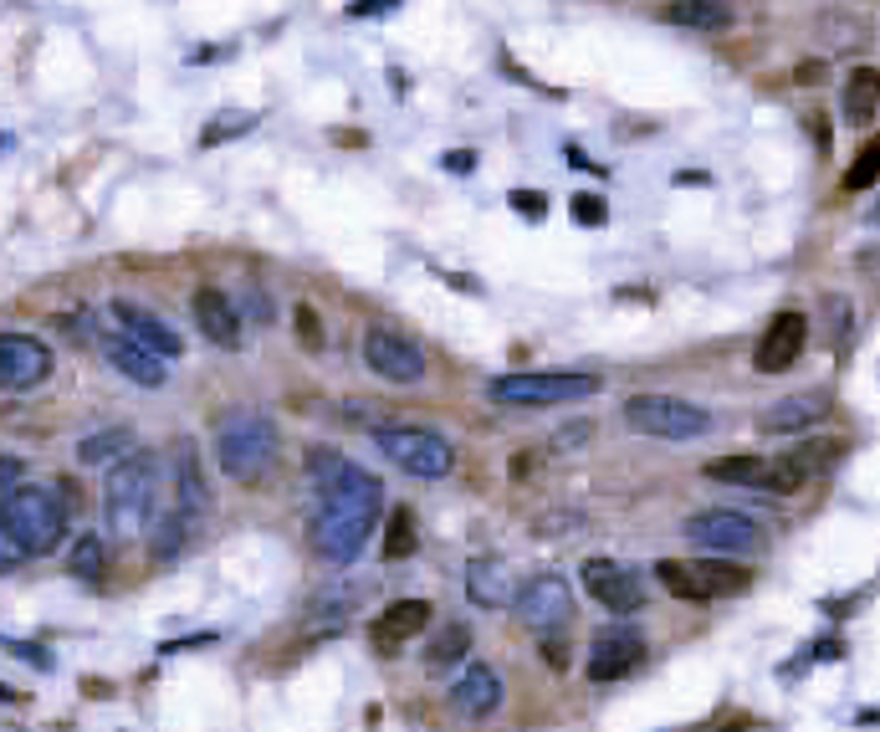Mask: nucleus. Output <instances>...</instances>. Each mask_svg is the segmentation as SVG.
<instances>
[{"label": "nucleus", "instance_id": "obj_14", "mask_svg": "<svg viewBox=\"0 0 880 732\" xmlns=\"http://www.w3.org/2000/svg\"><path fill=\"white\" fill-rule=\"evenodd\" d=\"M645 661V636L635 626H604L600 636H594V645H589V681H620L630 677L635 665Z\"/></svg>", "mask_w": 880, "mask_h": 732}, {"label": "nucleus", "instance_id": "obj_16", "mask_svg": "<svg viewBox=\"0 0 880 732\" xmlns=\"http://www.w3.org/2000/svg\"><path fill=\"white\" fill-rule=\"evenodd\" d=\"M103 359L113 364V369L123 374V379H134L139 389H164V379H170V369H164V354H154V348H144L139 338H129V333H103Z\"/></svg>", "mask_w": 880, "mask_h": 732}, {"label": "nucleus", "instance_id": "obj_3", "mask_svg": "<svg viewBox=\"0 0 880 732\" xmlns=\"http://www.w3.org/2000/svg\"><path fill=\"white\" fill-rule=\"evenodd\" d=\"M282 456V430L272 415L262 410H231L221 426H215V461L231 481L241 487H256V481L272 477V466Z\"/></svg>", "mask_w": 880, "mask_h": 732}, {"label": "nucleus", "instance_id": "obj_15", "mask_svg": "<svg viewBox=\"0 0 880 732\" xmlns=\"http://www.w3.org/2000/svg\"><path fill=\"white\" fill-rule=\"evenodd\" d=\"M584 589L600 599L610 614L645 610V579L635 569H625V563H614V559H589L584 563Z\"/></svg>", "mask_w": 880, "mask_h": 732}, {"label": "nucleus", "instance_id": "obj_6", "mask_svg": "<svg viewBox=\"0 0 880 732\" xmlns=\"http://www.w3.org/2000/svg\"><path fill=\"white\" fill-rule=\"evenodd\" d=\"M374 446L400 471L426 477V481L451 477V466H456V446L430 426H374Z\"/></svg>", "mask_w": 880, "mask_h": 732}, {"label": "nucleus", "instance_id": "obj_1", "mask_svg": "<svg viewBox=\"0 0 880 732\" xmlns=\"http://www.w3.org/2000/svg\"><path fill=\"white\" fill-rule=\"evenodd\" d=\"M379 512H385V481L364 471V466L344 461L334 477L323 481V512L313 522V548L344 569V563H354L364 553Z\"/></svg>", "mask_w": 880, "mask_h": 732}, {"label": "nucleus", "instance_id": "obj_30", "mask_svg": "<svg viewBox=\"0 0 880 732\" xmlns=\"http://www.w3.org/2000/svg\"><path fill=\"white\" fill-rule=\"evenodd\" d=\"M68 569H72V579H103V569H108V548H103V538H98V532H82L78 543H72Z\"/></svg>", "mask_w": 880, "mask_h": 732}, {"label": "nucleus", "instance_id": "obj_38", "mask_svg": "<svg viewBox=\"0 0 880 732\" xmlns=\"http://www.w3.org/2000/svg\"><path fill=\"white\" fill-rule=\"evenodd\" d=\"M405 0H348V16H389Z\"/></svg>", "mask_w": 880, "mask_h": 732}, {"label": "nucleus", "instance_id": "obj_5", "mask_svg": "<svg viewBox=\"0 0 880 732\" xmlns=\"http://www.w3.org/2000/svg\"><path fill=\"white\" fill-rule=\"evenodd\" d=\"M487 395L497 405H518V410H543V405H579V399L600 395V379L579 369H522V374H497Z\"/></svg>", "mask_w": 880, "mask_h": 732}, {"label": "nucleus", "instance_id": "obj_36", "mask_svg": "<svg viewBox=\"0 0 880 732\" xmlns=\"http://www.w3.org/2000/svg\"><path fill=\"white\" fill-rule=\"evenodd\" d=\"M27 481V466H21V456H0V502L16 492Z\"/></svg>", "mask_w": 880, "mask_h": 732}, {"label": "nucleus", "instance_id": "obj_41", "mask_svg": "<svg viewBox=\"0 0 880 732\" xmlns=\"http://www.w3.org/2000/svg\"><path fill=\"white\" fill-rule=\"evenodd\" d=\"M0 702H21V697H16L11 687H0Z\"/></svg>", "mask_w": 880, "mask_h": 732}, {"label": "nucleus", "instance_id": "obj_25", "mask_svg": "<svg viewBox=\"0 0 880 732\" xmlns=\"http://www.w3.org/2000/svg\"><path fill=\"white\" fill-rule=\"evenodd\" d=\"M666 21L686 31H727L733 27V6L727 0H671Z\"/></svg>", "mask_w": 880, "mask_h": 732}, {"label": "nucleus", "instance_id": "obj_8", "mask_svg": "<svg viewBox=\"0 0 880 732\" xmlns=\"http://www.w3.org/2000/svg\"><path fill=\"white\" fill-rule=\"evenodd\" d=\"M655 579L671 589L676 599H727V594H743L753 584V573L737 569V563H722V553H712L707 563H681V559H661L655 563Z\"/></svg>", "mask_w": 880, "mask_h": 732}, {"label": "nucleus", "instance_id": "obj_21", "mask_svg": "<svg viewBox=\"0 0 880 732\" xmlns=\"http://www.w3.org/2000/svg\"><path fill=\"white\" fill-rule=\"evenodd\" d=\"M190 313H195V328H201L215 348H241V313L231 307V297L221 293V287H201L195 303H190Z\"/></svg>", "mask_w": 880, "mask_h": 732}, {"label": "nucleus", "instance_id": "obj_4", "mask_svg": "<svg viewBox=\"0 0 880 732\" xmlns=\"http://www.w3.org/2000/svg\"><path fill=\"white\" fill-rule=\"evenodd\" d=\"M160 507V461L149 451H129L113 461L103 481V518L113 538H139Z\"/></svg>", "mask_w": 880, "mask_h": 732}, {"label": "nucleus", "instance_id": "obj_18", "mask_svg": "<svg viewBox=\"0 0 880 732\" xmlns=\"http://www.w3.org/2000/svg\"><path fill=\"white\" fill-rule=\"evenodd\" d=\"M430 614H436V610H430L426 599H395V604H389V610L369 626V645L379 655H400L405 640H415L420 630L430 626Z\"/></svg>", "mask_w": 880, "mask_h": 732}, {"label": "nucleus", "instance_id": "obj_28", "mask_svg": "<svg viewBox=\"0 0 880 732\" xmlns=\"http://www.w3.org/2000/svg\"><path fill=\"white\" fill-rule=\"evenodd\" d=\"M880 113V72L876 67H855L845 78V119L850 123H870Z\"/></svg>", "mask_w": 880, "mask_h": 732}, {"label": "nucleus", "instance_id": "obj_29", "mask_svg": "<svg viewBox=\"0 0 880 732\" xmlns=\"http://www.w3.org/2000/svg\"><path fill=\"white\" fill-rule=\"evenodd\" d=\"M134 451V430L129 426H108L98 436H82L78 440V461L82 466H103V461H119V456Z\"/></svg>", "mask_w": 880, "mask_h": 732}, {"label": "nucleus", "instance_id": "obj_20", "mask_svg": "<svg viewBox=\"0 0 880 732\" xmlns=\"http://www.w3.org/2000/svg\"><path fill=\"white\" fill-rule=\"evenodd\" d=\"M113 323H119L129 338H139L144 348L164 354V359H180V354H185V338H180L160 313H149L144 303H113Z\"/></svg>", "mask_w": 880, "mask_h": 732}, {"label": "nucleus", "instance_id": "obj_26", "mask_svg": "<svg viewBox=\"0 0 880 732\" xmlns=\"http://www.w3.org/2000/svg\"><path fill=\"white\" fill-rule=\"evenodd\" d=\"M174 507L185 512H205V477H201V456L190 440L174 446Z\"/></svg>", "mask_w": 880, "mask_h": 732}, {"label": "nucleus", "instance_id": "obj_33", "mask_svg": "<svg viewBox=\"0 0 880 732\" xmlns=\"http://www.w3.org/2000/svg\"><path fill=\"white\" fill-rule=\"evenodd\" d=\"M252 123H256L252 113H241V119H236V113H226V119H215V123H211V133H201V144L211 149V144H221V139H236V133H246Z\"/></svg>", "mask_w": 880, "mask_h": 732}, {"label": "nucleus", "instance_id": "obj_39", "mask_svg": "<svg viewBox=\"0 0 880 732\" xmlns=\"http://www.w3.org/2000/svg\"><path fill=\"white\" fill-rule=\"evenodd\" d=\"M440 164H446V170H451V174H471V164H477V154H471V149H456V154H446V160H440Z\"/></svg>", "mask_w": 880, "mask_h": 732}, {"label": "nucleus", "instance_id": "obj_22", "mask_svg": "<svg viewBox=\"0 0 880 732\" xmlns=\"http://www.w3.org/2000/svg\"><path fill=\"white\" fill-rule=\"evenodd\" d=\"M467 594H471V604H481V610H508L512 599H518V579H512V569L502 559H471Z\"/></svg>", "mask_w": 880, "mask_h": 732}, {"label": "nucleus", "instance_id": "obj_35", "mask_svg": "<svg viewBox=\"0 0 880 732\" xmlns=\"http://www.w3.org/2000/svg\"><path fill=\"white\" fill-rule=\"evenodd\" d=\"M512 211L528 215V221H543V215H548V195H543V190H512Z\"/></svg>", "mask_w": 880, "mask_h": 732}, {"label": "nucleus", "instance_id": "obj_40", "mask_svg": "<svg viewBox=\"0 0 880 732\" xmlns=\"http://www.w3.org/2000/svg\"><path fill=\"white\" fill-rule=\"evenodd\" d=\"M297 328H303V344H318V318H313V307H297Z\"/></svg>", "mask_w": 880, "mask_h": 732}, {"label": "nucleus", "instance_id": "obj_17", "mask_svg": "<svg viewBox=\"0 0 880 732\" xmlns=\"http://www.w3.org/2000/svg\"><path fill=\"white\" fill-rule=\"evenodd\" d=\"M804 344H809V323H804V313H778V318L768 323V333L758 338L753 364H758V374H784V369H794Z\"/></svg>", "mask_w": 880, "mask_h": 732}, {"label": "nucleus", "instance_id": "obj_10", "mask_svg": "<svg viewBox=\"0 0 880 732\" xmlns=\"http://www.w3.org/2000/svg\"><path fill=\"white\" fill-rule=\"evenodd\" d=\"M686 538L702 553H758L763 548V522L747 518V512H733V507H707V512H692L686 518Z\"/></svg>", "mask_w": 880, "mask_h": 732}, {"label": "nucleus", "instance_id": "obj_34", "mask_svg": "<svg viewBox=\"0 0 880 732\" xmlns=\"http://www.w3.org/2000/svg\"><path fill=\"white\" fill-rule=\"evenodd\" d=\"M338 466H344V456H338L334 446H313V451H307V477L313 481H328Z\"/></svg>", "mask_w": 880, "mask_h": 732}, {"label": "nucleus", "instance_id": "obj_12", "mask_svg": "<svg viewBox=\"0 0 880 732\" xmlns=\"http://www.w3.org/2000/svg\"><path fill=\"white\" fill-rule=\"evenodd\" d=\"M52 348L31 338V333H0V389L6 395H27L52 379Z\"/></svg>", "mask_w": 880, "mask_h": 732}, {"label": "nucleus", "instance_id": "obj_13", "mask_svg": "<svg viewBox=\"0 0 880 732\" xmlns=\"http://www.w3.org/2000/svg\"><path fill=\"white\" fill-rule=\"evenodd\" d=\"M364 364L389 385H420L426 379V348L395 328L364 333Z\"/></svg>", "mask_w": 880, "mask_h": 732}, {"label": "nucleus", "instance_id": "obj_23", "mask_svg": "<svg viewBox=\"0 0 880 732\" xmlns=\"http://www.w3.org/2000/svg\"><path fill=\"white\" fill-rule=\"evenodd\" d=\"M825 410H829V399H825V395H788V399H778L774 410L763 415V430H768V436H788V430H809Z\"/></svg>", "mask_w": 880, "mask_h": 732}, {"label": "nucleus", "instance_id": "obj_32", "mask_svg": "<svg viewBox=\"0 0 880 732\" xmlns=\"http://www.w3.org/2000/svg\"><path fill=\"white\" fill-rule=\"evenodd\" d=\"M880 180V139H870L860 154H855V164L845 170V190H870Z\"/></svg>", "mask_w": 880, "mask_h": 732}, {"label": "nucleus", "instance_id": "obj_42", "mask_svg": "<svg viewBox=\"0 0 880 732\" xmlns=\"http://www.w3.org/2000/svg\"><path fill=\"white\" fill-rule=\"evenodd\" d=\"M870 221H876V226H880V205H876V211H870Z\"/></svg>", "mask_w": 880, "mask_h": 732}, {"label": "nucleus", "instance_id": "obj_2", "mask_svg": "<svg viewBox=\"0 0 880 732\" xmlns=\"http://www.w3.org/2000/svg\"><path fill=\"white\" fill-rule=\"evenodd\" d=\"M68 538V502L52 487H16L0 502V573L21 569L31 559H47Z\"/></svg>", "mask_w": 880, "mask_h": 732}, {"label": "nucleus", "instance_id": "obj_27", "mask_svg": "<svg viewBox=\"0 0 880 732\" xmlns=\"http://www.w3.org/2000/svg\"><path fill=\"white\" fill-rule=\"evenodd\" d=\"M195 522H201V512H185V507H170L160 518V528H154V559L160 563H170V559H180L190 548V538H195Z\"/></svg>", "mask_w": 880, "mask_h": 732}, {"label": "nucleus", "instance_id": "obj_31", "mask_svg": "<svg viewBox=\"0 0 880 732\" xmlns=\"http://www.w3.org/2000/svg\"><path fill=\"white\" fill-rule=\"evenodd\" d=\"M415 543H420V538H415V512H410V507H395V512H389V538H385V559H389V563L410 559V553H415Z\"/></svg>", "mask_w": 880, "mask_h": 732}, {"label": "nucleus", "instance_id": "obj_19", "mask_svg": "<svg viewBox=\"0 0 880 732\" xmlns=\"http://www.w3.org/2000/svg\"><path fill=\"white\" fill-rule=\"evenodd\" d=\"M451 706H456V718H467V722L492 718L497 706H502V677L487 661H471L461 671V681L451 687Z\"/></svg>", "mask_w": 880, "mask_h": 732}, {"label": "nucleus", "instance_id": "obj_37", "mask_svg": "<svg viewBox=\"0 0 880 732\" xmlns=\"http://www.w3.org/2000/svg\"><path fill=\"white\" fill-rule=\"evenodd\" d=\"M574 215L584 221V226H604V215H610V205H604L600 195H579V200H574Z\"/></svg>", "mask_w": 880, "mask_h": 732}, {"label": "nucleus", "instance_id": "obj_9", "mask_svg": "<svg viewBox=\"0 0 880 732\" xmlns=\"http://www.w3.org/2000/svg\"><path fill=\"white\" fill-rule=\"evenodd\" d=\"M707 477L784 497V492H799V487H804V477H809V461H804V451L784 456V461H774V456H733V461H712Z\"/></svg>", "mask_w": 880, "mask_h": 732}, {"label": "nucleus", "instance_id": "obj_24", "mask_svg": "<svg viewBox=\"0 0 880 732\" xmlns=\"http://www.w3.org/2000/svg\"><path fill=\"white\" fill-rule=\"evenodd\" d=\"M467 655H471V626L467 620H446V630L430 636V645H426V671L430 677H446V671H456Z\"/></svg>", "mask_w": 880, "mask_h": 732}, {"label": "nucleus", "instance_id": "obj_11", "mask_svg": "<svg viewBox=\"0 0 880 732\" xmlns=\"http://www.w3.org/2000/svg\"><path fill=\"white\" fill-rule=\"evenodd\" d=\"M518 620L528 630H538V636H553V630H569V620H574V589H569V579H559V573H538V579H528V589H518Z\"/></svg>", "mask_w": 880, "mask_h": 732}, {"label": "nucleus", "instance_id": "obj_7", "mask_svg": "<svg viewBox=\"0 0 880 732\" xmlns=\"http://www.w3.org/2000/svg\"><path fill=\"white\" fill-rule=\"evenodd\" d=\"M625 426L641 430V436H655V440H702L712 430V415L676 395H630Z\"/></svg>", "mask_w": 880, "mask_h": 732}]
</instances>
